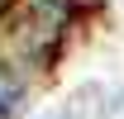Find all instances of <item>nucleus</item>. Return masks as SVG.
Instances as JSON below:
<instances>
[{
    "mask_svg": "<svg viewBox=\"0 0 124 119\" xmlns=\"http://www.w3.org/2000/svg\"><path fill=\"white\" fill-rule=\"evenodd\" d=\"M0 5H5V0H0Z\"/></svg>",
    "mask_w": 124,
    "mask_h": 119,
    "instance_id": "1",
    "label": "nucleus"
}]
</instances>
